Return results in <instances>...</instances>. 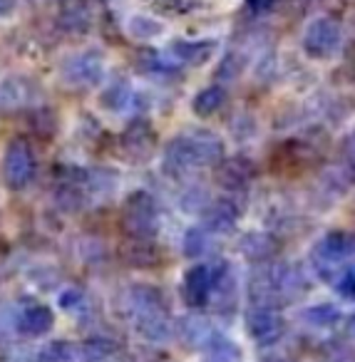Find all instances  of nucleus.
Returning a JSON list of instances; mask_svg holds the SVG:
<instances>
[{"mask_svg":"<svg viewBox=\"0 0 355 362\" xmlns=\"http://www.w3.org/2000/svg\"><path fill=\"white\" fill-rule=\"evenodd\" d=\"M226 159L224 141L209 129H194L176 134L169 144L164 146L162 156V169L169 176H184L194 169L204 166H219Z\"/></svg>","mask_w":355,"mask_h":362,"instance_id":"nucleus-1","label":"nucleus"},{"mask_svg":"<svg viewBox=\"0 0 355 362\" xmlns=\"http://www.w3.org/2000/svg\"><path fill=\"white\" fill-rule=\"evenodd\" d=\"M120 226L130 241H152L159 231V209L150 192H132L122 204Z\"/></svg>","mask_w":355,"mask_h":362,"instance_id":"nucleus-2","label":"nucleus"},{"mask_svg":"<svg viewBox=\"0 0 355 362\" xmlns=\"http://www.w3.org/2000/svg\"><path fill=\"white\" fill-rule=\"evenodd\" d=\"M35 179V151L30 141L16 136L8 141L6 154H3V181L11 192H23Z\"/></svg>","mask_w":355,"mask_h":362,"instance_id":"nucleus-3","label":"nucleus"},{"mask_svg":"<svg viewBox=\"0 0 355 362\" xmlns=\"http://www.w3.org/2000/svg\"><path fill=\"white\" fill-rule=\"evenodd\" d=\"M65 85L77 90H92L105 80V55L95 47L70 55L60 67Z\"/></svg>","mask_w":355,"mask_h":362,"instance_id":"nucleus-4","label":"nucleus"},{"mask_svg":"<svg viewBox=\"0 0 355 362\" xmlns=\"http://www.w3.org/2000/svg\"><path fill=\"white\" fill-rule=\"evenodd\" d=\"M340 42H343V30H340L338 23L328 16L310 21L303 33L305 55L315 57V60H328V57H333L335 52H338Z\"/></svg>","mask_w":355,"mask_h":362,"instance_id":"nucleus-5","label":"nucleus"},{"mask_svg":"<svg viewBox=\"0 0 355 362\" xmlns=\"http://www.w3.org/2000/svg\"><path fill=\"white\" fill-rule=\"evenodd\" d=\"M348 258H355V236L350 233H328L313 248V266L320 276L340 271Z\"/></svg>","mask_w":355,"mask_h":362,"instance_id":"nucleus-6","label":"nucleus"},{"mask_svg":"<svg viewBox=\"0 0 355 362\" xmlns=\"http://www.w3.org/2000/svg\"><path fill=\"white\" fill-rule=\"evenodd\" d=\"M38 105V85L26 75H13L0 82V115H13Z\"/></svg>","mask_w":355,"mask_h":362,"instance_id":"nucleus-7","label":"nucleus"},{"mask_svg":"<svg viewBox=\"0 0 355 362\" xmlns=\"http://www.w3.org/2000/svg\"><path fill=\"white\" fill-rule=\"evenodd\" d=\"M120 146L122 154L127 156L135 164H142V161H150L154 156V146H157V134L152 129V124L147 119H137L122 132L120 136Z\"/></svg>","mask_w":355,"mask_h":362,"instance_id":"nucleus-8","label":"nucleus"},{"mask_svg":"<svg viewBox=\"0 0 355 362\" xmlns=\"http://www.w3.org/2000/svg\"><path fill=\"white\" fill-rule=\"evenodd\" d=\"M236 194H226V197L211 199L206 211L201 214V226L211 233V236H221V233H231L241 218V206L236 204Z\"/></svg>","mask_w":355,"mask_h":362,"instance_id":"nucleus-9","label":"nucleus"},{"mask_svg":"<svg viewBox=\"0 0 355 362\" xmlns=\"http://www.w3.org/2000/svg\"><path fill=\"white\" fill-rule=\"evenodd\" d=\"M214 293V266L209 263H196L184 273L181 281V298L189 308H204L211 303Z\"/></svg>","mask_w":355,"mask_h":362,"instance_id":"nucleus-10","label":"nucleus"},{"mask_svg":"<svg viewBox=\"0 0 355 362\" xmlns=\"http://www.w3.org/2000/svg\"><path fill=\"white\" fill-rule=\"evenodd\" d=\"M219 50V42L216 40H184V37H176L167 45V55L176 62V65H191L201 67L211 60Z\"/></svg>","mask_w":355,"mask_h":362,"instance_id":"nucleus-11","label":"nucleus"},{"mask_svg":"<svg viewBox=\"0 0 355 362\" xmlns=\"http://www.w3.org/2000/svg\"><path fill=\"white\" fill-rule=\"evenodd\" d=\"M246 325H249V335L254 337L261 345H271L281 337L283 332V320L276 310H271L269 305H256L254 310L246 317Z\"/></svg>","mask_w":355,"mask_h":362,"instance_id":"nucleus-12","label":"nucleus"},{"mask_svg":"<svg viewBox=\"0 0 355 362\" xmlns=\"http://www.w3.org/2000/svg\"><path fill=\"white\" fill-rule=\"evenodd\" d=\"M52 325H55V313L43 303H28L16 315V327L28 337L45 335L52 330Z\"/></svg>","mask_w":355,"mask_h":362,"instance_id":"nucleus-13","label":"nucleus"},{"mask_svg":"<svg viewBox=\"0 0 355 362\" xmlns=\"http://www.w3.org/2000/svg\"><path fill=\"white\" fill-rule=\"evenodd\" d=\"M254 179V166L244 156H234V159H224L216 166V181L221 184V189H226L229 194H239Z\"/></svg>","mask_w":355,"mask_h":362,"instance_id":"nucleus-14","label":"nucleus"},{"mask_svg":"<svg viewBox=\"0 0 355 362\" xmlns=\"http://www.w3.org/2000/svg\"><path fill=\"white\" fill-rule=\"evenodd\" d=\"M176 332H179V337L189 347H206L216 337L211 322L206 320V317H201V315L181 317V320L176 322Z\"/></svg>","mask_w":355,"mask_h":362,"instance_id":"nucleus-15","label":"nucleus"},{"mask_svg":"<svg viewBox=\"0 0 355 362\" xmlns=\"http://www.w3.org/2000/svg\"><path fill=\"white\" fill-rule=\"evenodd\" d=\"M132 100H135V92H132L130 80H125V77L110 80L105 90L100 92V107H105L107 112H122Z\"/></svg>","mask_w":355,"mask_h":362,"instance_id":"nucleus-16","label":"nucleus"},{"mask_svg":"<svg viewBox=\"0 0 355 362\" xmlns=\"http://www.w3.org/2000/svg\"><path fill=\"white\" fill-rule=\"evenodd\" d=\"M226 105V90L221 85H209L204 90H199L191 100V112L201 119H209L214 117L221 107Z\"/></svg>","mask_w":355,"mask_h":362,"instance_id":"nucleus-17","label":"nucleus"},{"mask_svg":"<svg viewBox=\"0 0 355 362\" xmlns=\"http://www.w3.org/2000/svg\"><path fill=\"white\" fill-rule=\"evenodd\" d=\"M137 65H140V70L150 77H154V75L157 77H171L176 70H179L171 57H162L159 52H154V50H147L142 57H137Z\"/></svg>","mask_w":355,"mask_h":362,"instance_id":"nucleus-18","label":"nucleus"},{"mask_svg":"<svg viewBox=\"0 0 355 362\" xmlns=\"http://www.w3.org/2000/svg\"><path fill=\"white\" fill-rule=\"evenodd\" d=\"M209 204H211V197L204 184H189L179 197V206H181V211H186V214H204Z\"/></svg>","mask_w":355,"mask_h":362,"instance_id":"nucleus-19","label":"nucleus"},{"mask_svg":"<svg viewBox=\"0 0 355 362\" xmlns=\"http://www.w3.org/2000/svg\"><path fill=\"white\" fill-rule=\"evenodd\" d=\"M211 233L206 231L204 226H191L189 231L184 233V256L186 258H201L209 253L211 248Z\"/></svg>","mask_w":355,"mask_h":362,"instance_id":"nucleus-20","label":"nucleus"},{"mask_svg":"<svg viewBox=\"0 0 355 362\" xmlns=\"http://www.w3.org/2000/svg\"><path fill=\"white\" fill-rule=\"evenodd\" d=\"M274 248H276V243L269 233H246V236L241 238V253L249 258H256V261L269 258L271 253H274Z\"/></svg>","mask_w":355,"mask_h":362,"instance_id":"nucleus-21","label":"nucleus"},{"mask_svg":"<svg viewBox=\"0 0 355 362\" xmlns=\"http://www.w3.org/2000/svg\"><path fill=\"white\" fill-rule=\"evenodd\" d=\"M335 174H338L345 184L355 181V129L343 139V146H340V164H338V169H335Z\"/></svg>","mask_w":355,"mask_h":362,"instance_id":"nucleus-22","label":"nucleus"},{"mask_svg":"<svg viewBox=\"0 0 355 362\" xmlns=\"http://www.w3.org/2000/svg\"><path fill=\"white\" fill-rule=\"evenodd\" d=\"M75 360H77V350L67 340L47 342L40 350V355H38V362H75Z\"/></svg>","mask_w":355,"mask_h":362,"instance_id":"nucleus-23","label":"nucleus"},{"mask_svg":"<svg viewBox=\"0 0 355 362\" xmlns=\"http://www.w3.org/2000/svg\"><path fill=\"white\" fill-rule=\"evenodd\" d=\"M117 355V347L110 340H90L82 347V360L85 362H112Z\"/></svg>","mask_w":355,"mask_h":362,"instance_id":"nucleus-24","label":"nucleus"},{"mask_svg":"<svg viewBox=\"0 0 355 362\" xmlns=\"http://www.w3.org/2000/svg\"><path fill=\"white\" fill-rule=\"evenodd\" d=\"M127 30H130L132 37H142V40H147V37H157L159 33H164V25L157 23L154 18H150V16H132Z\"/></svg>","mask_w":355,"mask_h":362,"instance_id":"nucleus-25","label":"nucleus"},{"mask_svg":"<svg viewBox=\"0 0 355 362\" xmlns=\"http://www.w3.org/2000/svg\"><path fill=\"white\" fill-rule=\"evenodd\" d=\"M60 25L65 28V30H70V33H85L87 25H90V18H87V13L82 11L80 6H70V8H65V11H62Z\"/></svg>","mask_w":355,"mask_h":362,"instance_id":"nucleus-26","label":"nucleus"},{"mask_svg":"<svg viewBox=\"0 0 355 362\" xmlns=\"http://www.w3.org/2000/svg\"><path fill=\"white\" fill-rule=\"evenodd\" d=\"M60 308L72 313V315H82L87 310V296L82 291H77V288H67L60 296Z\"/></svg>","mask_w":355,"mask_h":362,"instance_id":"nucleus-27","label":"nucleus"},{"mask_svg":"<svg viewBox=\"0 0 355 362\" xmlns=\"http://www.w3.org/2000/svg\"><path fill=\"white\" fill-rule=\"evenodd\" d=\"M241 70H244V57L231 52V55H226L224 60H221L219 77H221V80H234V77L241 75Z\"/></svg>","mask_w":355,"mask_h":362,"instance_id":"nucleus-28","label":"nucleus"},{"mask_svg":"<svg viewBox=\"0 0 355 362\" xmlns=\"http://www.w3.org/2000/svg\"><path fill=\"white\" fill-rule=\"evenodd\" d=\"M335 288L340 291V296L345 298H355V266L345 268V271L338 273V281H335Z\"/></svg>","mask_w":355,"mask_h":362,"instance_id":"nucleus-29","label":"nucleus"},{"mask_svg":"<svg viewBox=\"0 0 355 362\" xmlns=\"http://www.w3.org/2000/svg\"><path fill=\"white\" fill-rule=\"evenodd\" d=\"M274 6H276V0H246V11H249L251 16H264V13H269Z\"/></svg>","mask_w":355,"mask_h":362,"instance_id":"nucleus-30","label":"nucleus"}]
</instances>
